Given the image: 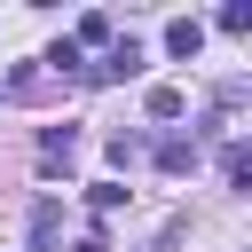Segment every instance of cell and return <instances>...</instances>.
Wrapping results in <instances>:
<instances>
[{
    "mask_svg": "<svg viewBox=\"0 0 252 252\" xmlns=\"http://www.w3.org/2000/svg\"><path fill=\"white\" fill-rule=\"evenodd\" d=\"M220 32H252V0H228L220 8Z\"/></svg>",
    "mask_w": 252,
    "mask_h": 252,
    "instance_id": "obj_9",
    "label": "cell"
},
{
    "mask_svg": "<svg viewBox=\"0 0 252 252\" xmlns=\"http://www.w3.org/2000/svg\"><path fill=\"white\" fill-rule=\"evenodd\" d=\"M197 47H205V24H197V16H173V24H165V55H181V63H189Z\"/></svg>",
    "mask_w": 252,
    "mask_h": 252,
    "instance_id": "obj_1",
    "label": "cell"
},
{
    "mask_svg": "<svg viewBox=\"0 0 252 252\" xmlns=\"http://www.w3.org/2000/svg\"><path fill=\"white\" fill-rule=\"evenodd\" d=\"M39 150H47V158H71V150H79V134H71V126H47V134H39Z\"/></svg>",
    "mask_w": 252,
    "mask_h": 252,
    "instance_id": "obj_8",
    "label": "cell"
},
{
    "mask_svg": "<svg viewBox=\"0 0 252 252\" xmlns=\"http://www.w3.org/2000/svg\"><path fill=\"white\" fill-rule=\"evenodd\" d=\"M220 181H228V189H252V150H244V142L220 150Z\"/></svg>",
    "mask_w": 252,
    "mask_h": 252,
    "instance_id": "obj_2",
    "label": "cell"
},
{
    "mask_svg": "<svg viewBox=\"0 0 252 252\" xmlns=\"http://www.w3.org/2000/svg\"><path fill=\"white\" fill-rule=\"evenodd\" d=\"M87 205H94V213H118V205H126V181H94Z\"/></svg>",
    "mask_w": 252,
    "mask_h": 252,
    "instance_id": "obj_6",
    "label": "cell"
},
{
    "mask_svg": "<svg viewBox=\"0 0 252 252\" xmlns=\"http://www.w3.org/2000/svg\"><path fill=\"white\" fill-rule=\"evenodd\" d=\"M79 39H87V47H110V16H79ZM79 39H71V47H79Z\"/></svg>",
    "mask_w": 252,
    "mask_h": 252,
    "instance_id": "obj_7",
    "label": "cell"
},
{
    "mask_svg": "<svg viewBox=\"0 0 252 252\" xmlns=\"http://www.w3.org/2000/svg\"><path fill=\"white\" fill-rule=\"evenodd\" d=\"M181 110H189L181 87H150V118H181Z\"/></svg>",
    "mask_w": 252,
    "mask_h": 252,
    "instance_id": "obj_5",
    "label": "cell"
},
{
    "mask_svg": "<svg viewBox=\"0 0 252 252\" xmlns=\"http://www.w3.org/2000/svg\"><path fill=\"white\" fill-rule=\"evenodd\" d=\"M55 228H63V213H55V197H39V205H32V244L47 252V244H55Z\"/></svg>",
    "mask_w": 252,
    "mask_h": 252,
    "instance_id": "obj_4",
    "label": "cell"
},
{
    "mask_svg": "<svg viewBox=\"0 0 252 252\" xmlns=\"http://www.w3.org/2000/svg\"><path fill=\"white\" fill-rule=\"evenodd\" d=\"M158 165H165V173H189V165H197V134H189V142H181V134L158 142Z\"/></svg>",
    "mask_w": 252,
    "mask_h": 252,
    "instance_id": "obj_3",
    "label": "cell"
}]
</instances>
